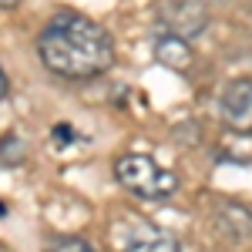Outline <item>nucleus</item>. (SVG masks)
<instances>
[{"mask_svg":"<svg viewBox=\"0 0 252 252\" xmlns=\"http://www.w3.org/2000/svg\"><path fill=\"white\" fill-rule=\"evenodd\" d=\"M37 58L58 78L88 81L104 74L115 64V44L97 20L64 10V14H54L40 31Z\"/></svg>","mask_w":252,"mask_h":252,"instance_id":"1","label":"nucleus"},{"mask_svg":"<svg viewBox=\"0 0 252 252\" xmlns=\"http://www.w3.org/2000/svg\"><path fill=\"white\" fill-rule=\"evenodd\" d=\"M115 178L128 195L145 202H161L178 189V175L158 165L152 155H121L115 161Z\"/></svg>","mask_w":252,"mask_h":252,"instance_id":"2","label":"nucleus"},{"mask_svg":"<svg viewBox=\"0 0 252 252\" xmlns=\"http://www.w3.org/2000/svg\"><path fill=\"white\" fill-rule=\"evenodd\" d=\"M158 27L161 34H175V37H198L209 27V14L198 0H161L158 3Z\"/></svg>","mask_w":252,"mask_h":252,"instance_id":"3","label":"nucleus"},{"mask_svg":"<svg viewBox=\"0 0 252 252\" xmlns=\"http://www.w3.org/2000/svg\"><path fill=\"white\" fill-rule=\"evenodd\" d=\"M219 115L235 131H252V78L229 81L219 97Z\"/></svg>","mask_w":252,"mask_h":252,"instance_id":"4","label":"nucleus"},{"mask_svg":"<svg viewBox=\"0 0 252 252\" xmlns=\"http://www.w3.org/2000/svg\"><path fill=\"white\" fill-rule=\"evenodd\" d=\"M152 54L161 67L168 71H189L195 61V51L185 37H175V34H158L155 44H152Z\"/></svg>","mask_w":252,"mask_h":252,"instance_id":"5","label":"nucleus"},{"mask_svg":"<svg viewBox=\"0 0 252 252\" xmlns=\"http://www.w3.org/2000/svg\"><path fill=\"white\" fill-rule=\"evenodd\" d=\"M121 252H182V246L165 232H145V235H135Z\"/></svg>","mask_w":252,"mask_h":252,"instance_id":"6","label":"nucleus"},{"mask_svg":"<svg viewBox=\"0 0 252 252\" xmlns=\"http://www.w3.org/2000/svg\"><path fill=\"white\" fill-rule=\"evenodd\" d=\"M24 158V141L17 135H3L0 138V165H14Z\"/></svg>","mask_w":252,"mask_h":252,"instance_id":"7","label":"nucleus"},{"mask_svg":"<svg viewBox=\"0 0 252 252\" xmlns=\"http://www.w3.org/2000/svg\"><path fill=\"white\" fill-rule=\"evenodd\" d=\"M47 252H97L88 239H78V235H67V239H58Z\"/></svg>","mask_w":252,"mask_h":252,"instance_id":"8","label":"nucleus"},{"mask_svg":"<svg viewBox=\"0 0 252 252\" xmlns=\"http://www.w3.org/2000/svg\"><path fill=\"white\" fill-rule=\"evenodd\" d=\"M7 91H10V81H7V74H3V67H0V101L7 97Z\"/></svg>","mask_w":252,"mask_h":252,"instance_id":"9","label":"nucleus"},{"mask_svg":"<svg viewBox=\"0 0 252 252\" xmlns=\"http://www.w3.org/2000/svg\"><path fill=\"white\" fill-rule=\"evenodd\" d=\"M14 7H20V0H0V10H14Z\"/></svg>","mask_w":252,"mask_h":252,"instance_id":"10","label":"nucleus"}]
</instances>
